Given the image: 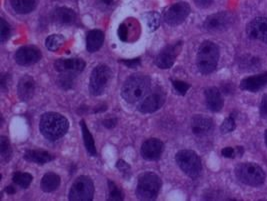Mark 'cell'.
<instances>
[{
	"label": "cell",
	"instance_id": "obj_1",
	"mask_svg": "<svg viewBox=\"0 0 267 201\" xmlns=\"http://www.w3.org/2000/svg\"><path fill=\"white\" fill-rule=\"evenodd\" d=\"M69 127L68 120L56 112H47L41 116L39 129L48 140L54 141L64 136Z\"/></svg>",
	"mask_w": 267,
	"mask_h": 201
},
{
	"label": "cell",
	"instance_id": "obj_2",
	"mask_svg": "<svg viewBox=\"0 0 267 201\" xmlns=\"http://www.w3.org/2000/svg\"><path fill=\"white\" fill-rule=\"evenodd\" d=\"M150 89V78L146 75L135 74L130 76L121 89L122 97L130 103L143 99Z\"/></svg>",
	"mask_w": 267,
	"mask_h": 201
},
{
	"label": "cell",
	"instance_id": "obj_3",
	"mask_svg": "<svg viewBox=\"0 0 267 201\" xmlns=\"http://www.w3.org/2000/svg\"><path fill=\"white\" fill-rule=\"evenodd\" d=\"M219 59V48L212 41H204L200 45L197 53L196 63L202 74H210L217 67Z\"/></svg>",
	"mask_w": 267,
	"mask_h": 201
},
{
	"label": "cell",
	"instance_id": "obj_4",
	"mask_svg": "<svg viewBox=\"0 0 267 201\" xmlns=\"http://www.w3.org/2000/svg\"><path fill=\"white\" fill-rule=\"evenodd\" d=\"M161 188V179L153 172L142 173L138 177L136 195L141 200H152Z\"/></svg>",
	"mask_w": 267,
	"mask_h": 201
},
{
	"label": "cell",
	"instance_id": "obj_5",
	"mask_svg": "<svg viewBox=\"0 0 267 201\" xmlns=\"http://www.w3.org/2000/svg\"><path fill=\"white\" fill-rule=\"evenodd\" d=\"M236 177L249 186H259L263 184L266 175L262 168L255 163H241L235 169Z\"/></svg>",
	"mask_w": 267,
	"mask_h": 201
},
{
	"label": "cell",
	"instance_id": "obj_6",
	"mask_svg": "<svg viewBox=\"0 0 267 201\" xmlns=\"http://www.w3.org/2000/svg\"><path fill=\"white\" fill-rule=\"evenodd\" d=\"M111 77L112 72L107 65L100 64L95 67L91 73L89 81V90L91 94L98 96L104 93Z\"/></svg>",
	"mask_w": 267,
	"mask_h": 201
},
{
	"label": "cell",
	"instance_id": "obj_7",
	"mask_svg": "<svg viewBox=\"0 0 267 201\" xmlns=\"http://www.w3.org/2000/svg\"><path fill=\"white\" fill-rule=\"evenodd\" d=\"M176 163L180 169L191 178L199 176L202 164L199 156L192 150H180L175 155Z\"/></svg>",
	"mask_w": 267,
	"mask_h": 201
},
{
	"label": "cell",
	"instance_id": "obj_8",
	"mask_svg": "<svg viewBox=\"0 0 267 201\" xmlns=\"http://www.w3.org/2000/svg\"><path fill=\"white\" fill-rule=\"evenodd\" d=\"M94 184L90 177L79 176L73 182L69 191V200L90 201L93 199Z\"/></svg>",
	"mask_w": 267,
	"mask_h": 201
},
{
	"label": "cell",
	"instance_id": "obj_9",
	"mask_svg": "<svg viewBox=\"0 0 267 201\" xmlns=\"http://www.w3.org/2000/svg\"><path fill=\"white\" fill-rule=\"evenodd\" d=\"M190 13V6L186 2H178L173 4L165 12L164 20L168 25L176 26L185 21Z\"/></svg>",
	"mask_w": 267,
	"mask_h": 201
},
{
	"label": "cell",
	"instance_id": "obj_10",
	"mask_svg": "<svg viewBox=\"0 0 267 201\" xmlns=\"http://www.w3.org/2000/svg\"><path fill=\"white\" fill-rule=\"evenodd\" d=\"M233 23V16L228 12H219L208 16L204 22V28L210 32H222L227 30Z\"/></svg>",
	"mask_w": 267,
	"mask_h": 201
},
{
	"label": "cell",
	"instance_id": "obj_11",
	"mask_svg": "<svg viewBox=\"0 0 267 201\" xmlns=\"http://www.w3.org/2000/svg\"><path fill=\"white\" fill-rule=\"evenodd\" d=\"M165 101V95L160 88L153 89L150 93L142 99L138 105V110L142 113H152L162 107Z\"/></svg>",
	"mask_w": 267,
	"mask_h": 201
},
{
	"label": "cell",
	"instance_id": "obj_12",
	"mask_svg": "<svg viewBox=\"0 0 267 201\" xmlns=\"http://www.w3.org/2000/svg\"><path fill=\"white\" fill-rule=\"evenodd\" d=\"M181 50V42L174 43L172 45H167L161 52L157 55L155 59V64L161 69H169L173 66L177 55Z\"/></svg>",
	"mask_w": 267,
	"mask_h": 201
},
{
	"label": "cell",
	"instance_id": "obj_13",
	"mask_svg": "<svg viewBox=\"0 0 267 201\" xmlns=\"http://www.w3.org/2000/svg\"><path fill=\"white\" fill-rule=\"evenodd\" d=\"M41 58V51L35 46H23L19 48L15 55L14 59L16 63L22 66H27L39 62Z\"/></svg>",
	"mask_w": 267,
	"mask_h": 201
},
{
	"label": "cell",
	"instance_id": "obj_14",
	"mask_svg": "<svg viewBox=\"0 0 267 201\" xmlns=\"http://www.w3.org/2000/svg\"><path fill=\"white\" fill-rule=\"evenodd\" d=\"M246 32L249 38L267 43V17H257L250 21L246 27Z\"/></svg>",
	"mask_w": 267,
	"mask_h": 201
},
{
	"label": "cell",
	"instance_id": "obj_15",
	"mask_svg": "<svg viewBox=\"0 0 267 201\" xmlns=\"http://www.w3.org/2000/svg\"><path fill=\"white\" fill-rule=\"evenodd\" d=\"M164 149L163 143L156 139H148L141 146V155L146 160H157L160 158Z\"/></svg>",
	"mask_w": 267,
	"mask_h": 201
},
{
	"label": "cell",
	"instance_id": "obj_16",
	"mask_svg": "<svg viewBox=\"0 0 267 201\" xmlns=\"http://www.w3.org/2000/svg\"><path fill=\"white\" fill-rule=\"evenodd\" d=\"M265 86H267V72L247 77L240 82V88L250 92H256Z\"/></svg>",
	"mask_w": 267,
	"mask_h": 201
},
{
	"label": "cell",
	"instance_id": "obj_17",
	"mask_svg": "<svg viewBox=\"0 0 267 201\" xmlns=\"http://www.w3.org/2000/svg\"><path fill=\"white\" fill-rule=\"evenodd\" d=\"M17 91H18V96L22 101H29L34 95L35 91V81L32 77L29 75L23 76L17 86Z\"/></svg>",
	"mask_w": 267,
	"mask_h": 201
},
{
	"label": "cell",
	"instance_id": "obj_18",
	"mask_svg": "<svg viewBox=\"0 0 267 201\" xmlns=\"http://www.w3.org/2000/svg\"><path fill=\"white\" fill-rule=\"evenodd\" d=\"M55 70L58 72H81L85 68V62L80 58L58 59L54 63Z\"/></svg>",
	"mask_w": 267,
	"mask_h": 201
},
{
	"label": "cell",
	"instance_id": "obj_19",
	"mask_svg": "<svg viewBox=\"0 0 267 201\" xmlns=\"http://www.w3.org/2000/svg\"><path fill=\"white\" fill-rule=\"evenodd\" d=\"M191 129L192 132L196 135L208 134L213 129V121L203 115H197L192 119Z\"/></svg>",
	"mask_w": 267,
	"mask_h": 201
},
{
	"label": "cell",
	"instance_id": "obj_20",
	"mask_svg": "<svg viewBox=\"0 0 267 201\" xmlns=\"http://www.w3.org/2000/svg\"><path fill=\"white\" fill-rule=\"evenodd\" d=\"M205 101L209 110L218 112L223 107V99L216 87H209L205 90Z\"/></svg>",
	"mask_w": 267,
	"mask_h": 201
},
{
	"label": "cell",
	"instance_id": "obj_21",
	"mask_svg": "<svg viewBox=\"0 0 267 201\" xmlns=\"http://www.w3.org/2000/svg\"><path fill=\"white\" fill-rule=\"evenodd\" d=\"M104 42V34L101 30H90L86 35V49L89 52H96Z\"/></svg>",
	"mask_w": 267,
	"mask_h": 201
},
{
	"label": "cell",
	"instance_id": "obj_22",
	"mask_svg": "<svg viewBox=\"0 0 267 201\" xmlns=\"http://www.w3.org/2000/svg\"><path fill=\"white\" fill-rule=\"evenodd\" d=\"M53 19L61 24H71L77 19V13L67 7L56 8L53 12Z\"/></svg>",
	"mask_w": 267,
	"mask_h": 201
},
{
	"label": "cell",
	"instance_id": "obj_23",
	"mask_svg": "<svg viewBox=\"0 0 267 201\" xmlns=\"http://www.w3.org/2000/svg\"><path fill=\"white\" fill-rule=\"evenodd\" d=\"M23 157L29 162H34L41 165L52 160L51 154L44 150H27Z\"/></svg>",
	"mask_w": 267,
	"mask_h": 201
},
{
	"label": "cell",
	"instance_id": "obj_24",
	"mask_svg": "<svg viewBox=\"0 0 267 201\" xmlns=\"http://www.w3.org/2000/svg\"><path fill=\"white\" fill-rule=\"evenodd\" d=\"M40 185H41V189L44 192H52L59 187L60 177L59 175L53 172H48L42 177Z\"/></svg>",
	"mask_w": 267,
	"mask_h": 201
},
{
	"label": "cell",
	"instance_id": "obj_25",
	"mask_svg": "<svg viewBox=\"0 0 267 201\" xmlns=\"http://www.w3.org/2000/svg\"><path fill=\"white\" fill-rule=\"evenodd\" d=\"M80 126H81L82 136H83V140H84V144H85V148H86L87 152H88L91 156H96V155H97V151H96V147H95L94 139H93L92 135L90 133L89 129L87 128V126H86L84 120H81V121H80Z\"/></svg>",
	"mask_w": 267,
	"mask_h": 201
},
{
	"label": "cell",
	"instance_id": "obj_26",
	"mask_svg": "<svg viewBox=\"0 0 267 201\" xmlns=\"http://www.w3.org/2000/svg\"><path fill=\"white\" fill-rule=\"evenodd\" d=\"M10 4L14 11L20 14H26L34 10L36 6L35 0H10Z\"/></svg>",
	"mask_w": 267,
	"mask_h": 201
},
{
	"label": "cell",
	"instance_id": "obj_27",
	"mask_svg": "<svg viewBox=\"0 0 267 201\" xmlns=\"http://www.w3.org/2000/svg\"><path fill=\"white\" fill-rule=\"evenodd\" d=\"M57 82L59 86L65 90L71 89L77 82V73L73 72H60Z\"/></svg>",
	"mask_w": 267,
	"mask_h": 201
},
{
	"label": "cell",
	"instance_id": "obj_28",
	"mask_svg": "<svg viewBox=\"0 0 267 201\" xmlns=\"http://www.w3.org/2000/svg\"><path fill=\"white\" fill-rule=\"evenodd\" d=\"M64 37L61 34H53L47 37L45 41V46L50 51L58 50L64 44Z\"/></svg>",
	"mask_w": 267,
	"mask_h": 201
},
{
	"label": "cell",
	"instance_id": "obj_29",
	"mask_svg": "<svg viewBox=\"0 0 267 201\" xmlns=\"http://www.w3.org/2000/svg\"><path fill=\"white\" fill-rule=\"evenodd\" d=\"M12 180L19 187H21V188H27L31 184V182L33 180V177L29 173L14 172L13 177H12Z\"/></svg>",
	"mask_w": 267,
	"mask_h": 201
},
{
	"label": "cell",
	"instance_id": "obj_30",
	"mask_svg": "<svg viewBox=\"0 0 267 201\" xmlns=\"http://www.w3.org/2000/svg\"><path fill=\"white\" fill-rule=\"evenodd\" d=\"M0 154L4 161H9L12 155V148L9 139L6 136L0 137Z\"/></svg>",
	"mask_w": 267,
	"mask_h": 201
},
{
	"label": "cell",
	"instance_id": "obj_31",
	"mask_svg": "<svg viewBox=\"0 0 267 201\" xmlns=\"http://www.w3.org/2000/svg\"><path fill=\"white\" fill-rule=\"evenodd\" d=\"M108 188H109V201L123 200V194L120 188L115 184L113 181H108Z\"/></svg>",
	"mask_w": 267,
	"mask_h": 201
},
{
	"label": "cell",
	"instance_id": "obj_32",
	"mask_svg": "<svg viewBox=\"0 0 267 201\" xmlns=\"http://www.w3.org/2000/svg\"><path fill=\"white\" fill-rule=\"evenodd\" d=\"M146 21H147V26H148L149 30L154 31L160 25V15L155 11L149 12L146 16Z\"/></svg>",
	"mask_w": 267,
	"mask_h": 201
},
{
	"label": "cell",
	"instance_id": "obj_33",
	"mask_svg": "<svg viewBox=\"0 0 267 201\" xmlns=\"http://www.w3.org/2000/svg\"><path fill=\"white\" fill-rule=\"evenodd\" d=\"M172 85L174 87V89L176 90V92L180 95H185L186 92L188 91V89L190 88V85L184 81H180V80H174L172 81Z\"/></svg>",
	"mask_w": 267,
	"mask_h": 201
},
{
	"label": "cell",
	"instance_id": "obj_34",
	"mask_svg": "<svg viewBox=\"0 0 267 201\" xmlns=\"http://www.w3.org/2000/svg\"><path fill=\"white\" fill-rule=\"evenodd\" d=\"M234 129H235V120L231 115L223 121V123L221 124L220 130L222 133H229V132L233 131Z\"/></svg>",
	"mask_w": 267,
	"mask_h": 201
},
{
	"label": "cell",
	"instance_id": "obj_35",
	"mask_svg": "<svg viewBox=\"0 0 267 201\" xmlns=\"http://www.w3.org/2000/svg\"><path fill=\"white\" fill-rule=\"evenodd\" d=\"M0 22H1L0 40H1V43H4L10 36V25L3 18H1Z\"/></svg>",
	"mask_w": 267,
	"mask_h": 201
},
{
	"label": "cell",
	"instance_id": "obj_36",
	"mask_svg": "<svg viewBox=\"0 0 267 201\" xmlns=\"http://www.w3.org/2000/svg\"><path fill=\"white\" fill-rule=\"evenodd\" d=\"M116 168L121 173H123L125 176H129L130 173H131V169H130L129 164L126 163L124 160H119L116 163Z\"/></svg>",
	"mask_w": 267,
	"mask_h": 201
},
{
	"label": "cell",
	"instance_id": "obj_37",
	"mask_svg": "<svg viewBox=\"0 0 267 201\" xmlns=\"http://www.w3.org/2000/svg\"><path fill=\"white\" fill-rule=\"evenodd\" d=\"M119 62H121L122 64H124L125 66L128 67V68H131V69H134L136 67L140 65V58H135V59H122V60H119Z\"/></svg>",
	"mask_w": 267,
	"mask_h": 201
},
{
	"label": "cell",
	"instance_id": "obj_38",
	"mask_svg": "<svg viewBox=\"0 0 267 201\" xmlns=\"http://www.w3.org/2000/svg\"><path fill=\"white\" fill-rule=\"evenodd\" d=\"M127 35H128V31H127V27L124 23L120 24L118 27V37L120 40L122 41H127Z\"/></svg>",
	"mask_w": 267,
	"mask_h": 201
},
{
	"label": "cell",
	"instance_id": "obj_39",
	"mask_svg": "<svg viewBox=\"0 0 267 201\" xmlns=\"http://www.w3.org/2000/svg\"><path fill=\"white\" fill-rule=\"evenodd\" d=\"M9 80H10V75L9 74H2L0 78V87L3 91H5L8 88L9 85Z\"/></svg>",
	"mask_w": 267,
	"mask_h": 201
},
{
	"label": "cell",
	"instance_id": "obj_40",
	"mask_svg": "<svg viewBox=\"0 0 267 201\" xmlns=\"http://www.w3.org/2000/svg\"><path fill=\"white\" fill-rule=\"evenodd\" d=\"M260 115L262 118H267V94L263 96L260 104Z\"/></svg>",
	"mask_w": 267,
	"mask_h": 201
},
{
	"label": "cell",
	"instance_id": "obj_41",
	"mask_svg": "<svg viewBox=\"0 0 267 201\" xmlns=\"http://www.w3.org/2000/svg\"><path fill=\"white\" fill-rule=\"evenodd\" d=\"M194 2H195L197 7L207 8L213 3V0H194Z\"/></svg>",
	"mask_w": 267,
	"mask_h": 201
},
{
	"label": "cell",
	"instance_id": "obj_42",
	"mask_svg": "<svg viewBox=\"0 0 267 201\" xmlns=\"http://www.w3.org/2000/svg\"><path fill=\"white\" fill-rule=\"evenodd\" d=\"M221 154L226 157V158H233L234 155H235V151L232 147H225L222 149L221 151Z\"/></svg>",
	"mask_w": 267,
	"mask_h": 201
},
{
	"label": "cell",
	"instance_id": "obj_43",
	"mask_svg": "<svg viewBox=\"0 0 267 201\" xmlns=\"http://www.w3.org/2000/svg\"><path fill=\"white\" fill-rule=\"evenodd\" d=\"M116 123H117V120H116L115 118L106 119V120L103 121V125H104L105 127H107V128H112V127H115V125H116Z\"/></svg>",
	"mask_w": 267,
	"mask_h": 201
},
{
	"label": "cell",
	"instance_id": "obj_44",
	"mask_svg": "<svg viewBox=\"0 0 267 201\" xmlns=\"http://www.w3.org/2000/svg\"><path fill=\"white\" fill-rule=\"evenodd\" d=\"M5 191H6L8 194H14L16 190H15V188H14L13 186H7L6 189H5Z\"/></svg>",
	"mask_w": 267,
	"mask_h": 201
},
{
	"label": "cell",
	"instance_id": "obj_45",
	"mask_svg": "<svg viewBox=\"0 0 267 201\" xmlns=\"http://www.w3.org/2000/svg\"><path fill=\"white\" fill-rule=\"evenodd\" d=\"M104 3H106V4H111L112 2H113V0H102Z\"/></svg>",
	"mask_w": 267,
	"mask_h": 201
},
{
	"label": "cell",
	"instance_id": "obj_46",
	"mask_svg": "<svg viewBox=\"0 0 267 201\" xmlns=\"http://www.w3.org/2000/svg\"><path fill=\"white\" fill-rule=\"evenodd\" d=\"M264 140H265V144H266L267 146V130L265 131V133H264Z\"/></svg>",
	"mask_w": 267,
	"mask_h": 201
}]
</instances>
